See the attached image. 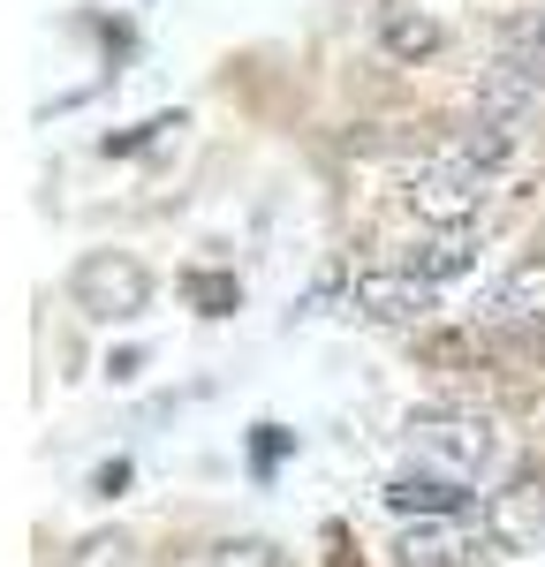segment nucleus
Wrapping results in <instances>:
<instances>
[{
    "label": "nucleus",
    "instance_id": "11",
    "mask_svg": "<svg viewBox=\"0 0 545 567\" xmlns=\"http://www.w3.org/2000/svg\"><path fill=\"white\" fill-rule=\"evenodd\" d=\"M379 45H387L394 61H424V53H440V45H448V31H440L432 16H417V8H394V16L379 23Z\"/></svg>",
    "mask_w": 545,
    "mask_h": 567
},
{
    "label": "nucleus",
    "instance_id": "4",
    "mask_svg": "<svg viewBox=\"0 0 545 567\" xmlns=\"http://www.w3.org/2000/svg\"><path fill=\"white\" fill-rule=\"evenodd\" d=\"M485 553H500L493 529H485V515H477V523H470V515L409 523L402 545H394V560H402V567H470V560H485Z\"/></svg>",
    "mask_w": 545,
    "mask_h": 567
},
{
    "label": "nucleus",
    "instance_id": "5",
    "mask_svg": "<svg viewBox=\"0 0 545 567\" xmlns=\"http://www.w3.org/2000/svg\"><path fill=\"white\" fill-rule=\"evenodd\" d=\"M349 303L363 318H379V326H424L432 318V280H417V272H357L349 280Z\"/></svg>",
    "mask_w": 545,
    "mask_h": 567
},
{
    "label": "nucleus",
    "instance_id": "6",
    "mask_svg": "<svg viewBox=\"0 0 545 567\" xmlns=\"http://www.w3.org/2000/svg\"><path fill=\"white\" fill-rule=\"evenodd\" d=\"M485 318L507 326V333H545V258L507 265L500 288H493V303H485Z\"/></svg>",
    "mask_w": 545,
    "mask_h": 567
},
{
    "label": "nucleus",
    "instance_id": "9",
    "mask_svg": "<svg viewBox=\"0 0 545 567\" xmlns=\"http://www.w3.org/2000/svg\"><path fill=\"white\" fill-rule=\"evenodd\" d=\"M538 523H545V492H538V484H515L507 499H493V507H485V529H493L500 553H507V545H523Z\"/></svg>",
    "mask_w": 545,
    "mask_h": 567
},
{
    "label": "nucleus",
    "instance_id": "3",
    "mask_svg": "<svg viewBox=\"0 0 545 567\" xmlns=\"http://www.w3.org/2000/svg\"><path fill=\"white\" fill-rule=\"evenodd\" d=\"M409 213L424 219L432 235H462L470 219L485 213V197H493V175H470V167H454V159H432V167H417L409 175Z\"/></svg>",
    "mask_w": 545,
    "mask_h": 567
},
{
    "label": "nucleus",
    "instance_id": "7",
    "mask_svg": "<svg viewBox=\"0 0 545 567\" xmlns=\"http://www.w3.org/2000/svg\"><path fill=\"white\" fill-rule=\"evenodd\" d=\"M387 507L417 515V523H448V515H470V484L432 477V470H402V477L387 484Z\"/></svg>",
    "mask_w": 545,
    "mask_h": 567
},
{
    "label": "nucleus",
    "instance_id": "2",
    "mask_svg": "<svg viewBox=\"0 0 545 567\" xmlns=\"http://www.w3.org/2000/svg\"><path fill=\"white\" fill-rule=\"evenodd\" d=\"M69 303L99 318V326H122V318H144L152 303V272L130 258V250H84L76 272H69Z\"/></svg>",
    "mask_w": 545,
    "mask_h": 567
},
{
    "label": "nucleus",
    "instance_id": "1",
    "mask_svg": "<svg viewBox=\"0 0 545 567\" xmlns=\"http://www.w3.org/2000/svg\"><path fill=\"white\" fill-rule=\"evenodd\" d=\"M409 462L432 470V477H454V484H477L493 470V424L477 409H417L409 416Z\"/></svg>",
    "mask_w": 545,
    "mask_h": 567
},
{
    "label": "nucleus",
    "instance_id": "14",
    "mask_svg": "<svg viewBox=\"0 0 545 567\" xmlns=\"http://www.w3.org/2000/svg\"><path fill=\"white\" fill-rule=\"evenodd\" d=\"M69 567H130V545L99 529V537H84V545H76V560H69Z\"/></svg>",
    "mask_w": 545,
    "mask_h": 567
},
{
    "label": "nucleus",
    "instance_id": "15",
    "mask_svg": "<svg viewBox=\"0 0 545 567\" xmlns=\"http://www.w3.org/2000/svg\"><path fill=\"white\" fill-rule=\"evenodd\" d=\"M280 446H288V432H280V424H258V470L280 462Z\"/></svg>",
    "mask_w": 545,
    "mask_h": 567
},
{
    "label": "nucleus",
    "instance_id": "8",
    "mask_svg": "<svg viewBox=\"0 0 545 567\" xmlns=\"http://www.w3.org/2000/svg\"><path fill=\"white\" fill-rule=\"evenodd\" d=\"M440 159L470 167V175H500V167L515 159V130H507V122H493V114H477L470 130H454L448 144H440Z\"/></svg>",
    "mask_w": 545,
    "mask_h": 567
},
{
    "label": "nucleus",
    "instance_id": "12",
    "mask_svg": "<svg viewBox=\"0 0 545 567\" xmlns=\"http://www.w3.org/2000/svg\"><path fill=\"white\" fill-rule=\"evenodd\" d=\"M500 76H515L523 91H545V23H515V31H507Z\"/></svg>",
    "mask_w": 545,
    "mask_h": 567
},
{
    "label": "nucleus",
    "instance_id": "10",
    "mask_svg": "<svg viewBox=\"0 0 545 567\" xmlns=\"http://www.w3.org/2000/svg\"><path fill=\"white\" fill-rule=\"evenodd\" d=\"M470 265H477L470 227H462V235H424V243L409 250V272H417V280H432V288H440V280H454V272H470Z\"/></svg>",
    "mask_w": 545,
    "mask_h": 567
},
{
    "label": "nucleus",
    "instance_id": "13",
    "mask_svg": "<svg viewBox=\"0 0 545 567\" xmlns=\"http://www.w3.org/2000/svg\"><path fill=\"white\" fill-rule=\"evenodd\" d=\"M197 567H280V553H272L266 537H220Z\"/></svg>",
    "mask_w": 545,
    "mask_h": 567
}]
</instances>
